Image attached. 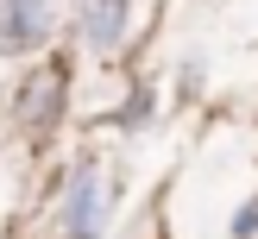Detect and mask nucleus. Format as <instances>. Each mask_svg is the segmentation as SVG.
I'll use <instances>...</instances> for the list:
<instances>
[{"label": "nucleus", "mask_w": 258, "mask_h": 239, "mask_svg": "<svg viewBox=\"0 0 258 239\" xmlns=\"http://www.w3.org/2000/svg\"><path fill=\"white\" fill-rule=\"evenodd\" d=\"M44 38H50V0H7L0 7V57H19Z\"/></svg>", "instance_id": "nucleus-1"}, {"label": "nucleus", "mask_w": 258, "mask_h": 239, "mask_svg": "<svg viewBox=\"0 0 258 239\" xmlns=\"http://www.w3.org/2000/svg\"><path fill=\"white\" fill-rule=\"evenodd\" d=\"M70 233L76 239H95L101 233V176L95 170H82L76 189H70Z\"/></svg>", "instance_id": "nucleus-2"}, {"label": "nucleus", "mask_w": 258, "mask_h": 239, "mask_svg": "<svg viewBox=\"0 0 258 239\" xmlns=\"http://www.w3.org/2000/svg\"><path fill=\"white\" fill-rule=\"evenodd\" d=\"M120 32H126V0H82V38L88 44H120Z\"/></svg>", "instance_id": "nucleus-3"}, {"label": "nucleus", "mask_w": 258, "mask_h": 239, "mask_svg": "<svg viewBox=\"0 0 258 239\" xmlns=\"http://www.w3.org/2000/svg\"><path fill=\"white\" fill-rule=\"evenodd\" d=\"M57 88H63V69H38V82L25 88V126L32 132H44L57 120Z\"/></svg>", "instance_id": "nucleus-4"}, {"label": "nucleus", "mask_w": 258, "mask_h": 239, "mask_svg": "<svg viewBox=\"0 0 258 239\" xmlns=\"http://www.w3.org/2000/svg\"><path fill=\"white\" fill-rule=\"evenodd\" d=\"M233 233H239V239H252V233H258V195H252L246 208L233 214Z\"/></svg>", "instance_id": "nucleus-5"}]
</instances>
